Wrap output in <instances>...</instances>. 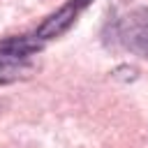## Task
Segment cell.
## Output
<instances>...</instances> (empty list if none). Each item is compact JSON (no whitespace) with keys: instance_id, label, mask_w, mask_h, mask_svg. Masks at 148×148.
I'll list each match as a JSON object with an SVG mask.
<instances>
[{"instance_id":"obj_3","label":"cell","mask_w":148,"mask_h":148,"mask_svg":"<svg viewBox=\"0 0 148 148\" xmlns=\"http://www.w3.org/2000/svg\"><path fill=\"white\" fill-rule=\"evenodd\" d=\"M42 49V42L37 37H9L0 42V56L9 60H23Z\"/></svg>"},{"instance_id":"obj_1","label":"cell","mask_w":148,"mask_h":148,"mask_svg":"<svg viewBox=\"0 0 148 148\" xmlns=\"http://www.w3.org/2000/svg\"><path fill=\"white\" fill-rule=\"evenodd\" d=\"M116 35L125 49L148 58V9H134L125 14L116 25Z\"/></svg>"},{"instance_id":"obj_4","label":"cell","mask_w":148,"mask_h":148,"mask_svg":"<svg viewBox=\"0 0 148 148\" xmlns=\"http://www.w3.org/2000/svg\"><path fill=\"white\" fill-rule=\"evenodd\" d=\"M23 72V67L18 65H7V62H0V81H9V79H18Z\"/></svg>"},{"instance_id":"obj_2","label":"cell","mask_w":148,"mask_h":148,"mask_svg":"<svg viewBox=\"0 0 148 148\" xmlns=\"http://www.w3.org/2000/svg\"><path fill=\"white\" fill-rule=\"evenodd\" d=\"M76 14H79V5H76V2H69V5L60 7L56 14H51V16L37 28L35 37H37L39 42H46V39H56V37L65 35V32L74 25Z\"/></svg>"},{"instance_id":"obj_5","label":"cell","mask_w":148,"mask_h":148,"mask_svg":"<svg viewBox=\"0 0 148 148\" xmlns=\"http://www.w3.org/2000/svg\"><path fill=\"white\" fill-rule=\"evenodd\" d=\"M90 2H92V0H76V5H79V7H86V5H90Z\"/></svg>"}]
</instances>
